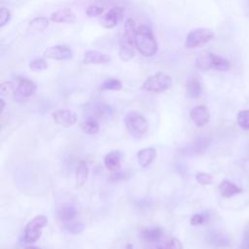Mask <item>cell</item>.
Returning a JSON list of instances; mask_svg holds the SVG:
<instances>
[{
	"label": "cell",
	"instance_id": "obj_1",
	"mask_svg": "<svg viewBox=\"0 0 249 249\" xmlns=\"http://www.w3.org/2000/svg\"><path fill=\"white\" fill-rule=\"evenodd\" d=\"M124 34L120 40L119 56L123 61H128L135 55V34L137 26L135 21L131 18H127L124 25Z\"/></svg>",
	"mask_w": 249,
	"mask_h": 249
},
{
	"label": "cell",
	"instance_id": "obj_2",
	"mask_svg": "<svg viewBox=\"0 0 249 249\" xmlns=\"http://www.w3.org/2000/svg\"><path fill=\"white\" fill-rule=\"evenodd\" d=\"M134 43L137 51L144 56L150 57L158 53V42L152 29L147 25L137 26Z\"/></svg>",
	"mask_w": 249,
	"mask_h": 249
},
{
	"label": "cell",
	"instance_id": "obj_3",
	"mask_svg": "<svg viewBox=\"0 0 249 249\" xmlns=\"http://www.w3.org/2000/svg\"><path fill=\"white\" fill-rule=\"evenodd\" d=\"M172 86V79L169 75L163 72L148 76L142 84V89L147 91L160 93L169 89Z\"/></svg>",
	"mask_w": 249,
	"mask_h": 249
},
{
	"label": "cell",
	"instance_id": "obj_4",
	"mask_svg": "<svg viewBox=\"0 0 249 249\" xmlns=\"http://www.w3.org/2000/svg\"><path fill=\"white\" fill-rule=\"evenodd\" d=\"M48 225V218L45 215H37L33 219H31L24 228L23 238L26 243H34L36 242L42 234L43 228Z\"/></svg>",
	"mask_w": 249,
	"mask_h": 249
},
{
	"label": "cell",
	"instance_id": "obj_5",
	"mask_svg": "<svg viewBox=\"0 0 249 249\" xmlns=\"http://www.w3.org/2000/svg\"><path fill=\"white\" fill-rule=\"evenodd\" d=\"M127 131L133 136H141L148 131V122L143 115L136 111L128 112L124 117Z\"/></svg>",
	"mask_w": 249,
	"mask_h": 249
},
{
	"label": "cell",
	"instance_id": "obj_6",
	"mask_svg": "<svg viewBox=\"0 0 249 249\" xmlns=\"http://www.w3.org/2000/svg\"><path fill=\"white\" fill-rule=\"evenodd\" d=\"M215 36L214 32L208 28H195L191 30L184 42V46L188 49H195L209 42Z\"/></svg>",
	"mask_w": 249,
	"mask_h": 249
},
{
	"label": "cell",
	"instance_id": "obj_7",
	"mask_svg": "<svg viewBox=\"0 0 249 249\" xmlns=\"http://www.w3.org/2000/svg\"><path fill=\"white\" fill-rule=\"evenodd\" d=\"M37 91V85L26 78H20L16 84V92L14 94L15 99L19 101L24 98L34 95Z\"/></svg>",
	"mask_w": 249,
	"mask_h": 249
},
{
	"label": "cell",
	"instance_id": "obj_8",
	"mask_svg": "<svg viewBox=\"0 0 249 249\" xmlns=\"http://www.w3.org/2000/svg\"><path fill=\"white\" fill-rule=\"evenodd\" d=\"M124 18V11L120 7H114L101 15L99 18V24L107 29L117 26Z\"/></svg>",
	"mask_w": 249,
	"mask_h": 249
},
{
	"label": "cell",
	"instance_id": "obj_9",
	"mask_svg": "<svg viewBox=\"0 0 249 249\" xmlns=\"http://www.w3.org/2000/svg\"><path fill=\"white\" fill-rule=\"evenodd\" d=\"M44 57L54 60H67L73 57V50L66 45H54L44 52Z\"/></svg>",
	"mask_w": 249,
	"mask_h": 249
},
{
	"label": "cell",
	"instance_id": "obj_10",
	"mask_svg": "<svg viewBox=\"0 0 249 249\" xmlns=\"http://www.w3.org/2000/svg\"><path fill=\"white\" fill-rule=\"evenodd\" d=\"M53 122L61 126H71L76 124L77 116L69 109H58L52 113Z\"/></svg>",
	"mask_w": 249,
	"mask_h": 249
},
{
	"label": "cell",
	"instance_id": "obj_11",
	"mask_svg": "<svg viewBox=\"0 0 249 249\" xmlns=\"http://www.w3.org/2000/svg\"><path fill=\"white\" fill-rule=\"evenodd\" d=\"M190 117L197 127H202L209 122L210 113L205 105H197L191 110Z\"/></svg>",
	"mask_w": 249,
	"mask_h": 249
},
{
	"label": "cell",
	"instance_id": "obj_12",
	"mask_svg": "<svg viewBox=\"0 0 249 249\" xmlns=\"http://www.w3.org/2000/svg\"><path fill=\"white\" fill-rule=\"evenodd\" d=\"M87 112L89 114L88 117L96 118H111L114 115V109L107 104L103 103H93L91 105H87Z\"/></svg>",
	"mask_w": 249,
	"mask_h": 249
},
{
	"label": "cell",
	"instance_id": "obj_13",
	"mask_svg": "<svg viewBox=\"0 0 249 249\" xmlns=\"http://www.w3.org/2000/svg\"><path fill=\"white\" fill-rule=\"evenodd\" d=\"M110 61V55L97 50L87 51L83 57V62L85 64H107Z\"/></svg>",
	"mask_w": 249,
	"mask_h": 249
},
{
	"label": "cell",
	"instance_id": "obj_14",
	"mask_svg": "<svg viewBox=\"0 0 249 249\" xmlns=\"http://www.w3.org/2000/svg\"><path fill=\"white\" fill-rule=\"evenodd\" d=\"M50 19L56 23H73L76 20V15L69 8H61L53 12Z\"/></svg>",
	"mask_w": 249,
	"mask_h": 249
},
{
	"label": "cell",
	"instance_id": "obj_15",
	"mask_svg": "<svg viewBox=\"0 0 249 249\" xmlns=\"http://www.w3.org/2000/svg\"><path fill=\"white\" fill-rule=\"evenodd\" d=\"M206 239L209 244H211L215 247L225 248V247L231 246V240H230L229 236L221 231H210L207 234Z\"/></svg>",
	"mask_w": 249,
	"mask_h": 249
},
{
	"label": "cell",
	"instance_id": "obj_16",
	"mask_svg": "<svg viewBox=\"0 0 249 249\" xmlns=\"http://www.w3.org/2000/svg\"><path fill=\"white\" fill-rule=\"evenodd\" d=\"M157 157V151L153 147L149 148H143L138 151L137 153V160L138 163L141 167H148L156 159Z\"/></svg>",
	"mask_w": 249,
	"mask_h": 249
},
{
	"label": "cell",
	"instance_id": "obj_17",
	"mask_svg": "<svg viewBox=\"0 0 249 249\" xmlns=\"http://www.w3.org/2000/svg\"><path fill=\"white\" fill-rule=\"evenodd\" d=\"M122 154L120 151H112L104 158V165L108 170L117 171L121 168Z\"/></svg>",
	"mask_w": 249,
	"mask_h": 249
},
{
	"label": "cell",
	"instance_id": "obj_18",
	"mask_svg": "<svg viewBox=\"0 0 249 249\" xmlns=\"http://www.w3.org/2000/svg\"><path fill=\"white\" fill-rule=\"evenodd\" d=\"M220 194L225 198H230L242 192V189L229 180H223L219 186Z\"/></svg>",
	"mask_w": 249,
	"mask_h": 249
},
{
	"label": "cell",
	"instance_id": "obj_19",
	"mask_svg": "<svg viewBox=\"0 0 249 249\" xmlns=\"http://www.w3.org/2000/svg\"><path fill=\"white\" fill-rule=\"evenodd\" d=\"M89 166L86 161H81L75 172V187L76 188H82L85 183L87 182L88 176H89Z\"/></svg>",
	"mask_w": 249,
	"mask_h": 249
},
{
	"label": "cell",
	"instance_id": "obj_20",
	"mask_svg": "<svg viewBox=\"0 0 249 249\" xmlns=\"http://www.w3.org/2000/svg\"><path fill=\"white\" fill-rule=\"evenodd\" d=\"M76 214H77V211L75 206L70 203L62 204L57 211V217L62 223H66L74 220L76 217Z\"/></svg>",
	"mask_w": 249,
	"mask_h": 249
},
{
	"label": "cell",
	"instance_id": "obj_21",
	"mask_svg": "<svg viewBox=\"0 0 249 249\" xmlns=\"http://www.w3.org/2000/svg\"><path fill=\"white\" fill-rule=\"evenodd\" d=\"M187 95L191 98H197L201 93V84L197 77H190L186 84Z\"/></svg>",
	"mask_w": 249,
	"mask_h": 249
},
{
	"label": "cell",
	"instance_id": "obj_22",
	"mask_svg": "<svg viewBox=\"0 0 249 249\" xmlns=\"http://www.w3.org/2000/svg\"><path fill=\"white\" fill-rule=\"evenodd\" d=\"M210 53V62H211V69H215L218 71H228L231 68V62L227 58L220 56L218 54Z\"/></svg>",
	"mask_w": 249,
	"mask_h": 249
},
{
	"label": "cell",
	"instance_id": "obj_23",
	"mask_svg": "<svg viewBox=\"0 0 249 249\" xmlns=\"http://www.w3.org/2000/svg\"><path fill=\"white\" fill-rule=\"evenodd\" d=\"M81 129L86 133L89 135H94L98 133L99 131V123L96 121V119L92 117H87L82 123H81Z\"/></svg>",
	"mask_w": 249,
	"mask_h": 249
},
{
	"label": "cell",
	"instance_id": "obj_24",
	"mask_svg": "<svg viewBox=\"0 0 249 249\" xmlns=\"http://www.w3.org/2000/svg\"><path fill=\"white\" fill-rule=\"evenodd\" d=\"M140 234L142 236V238L148 242H156L159 241L162 234L163 231L160 228H147V229H143L140 231Z\"/></svg>",
	"mask_w": 249,
	"mask_h": 249
},
{
	"label": "cell",
	"instance_id": "obj_25",
	"mask_svg": "<svg viewBox=\"0 0 249 249\" xmlns=\"http://www.w3.org/2000/svg\"><path fill=\"white\" fill-rule=\"evenodd\" d=\"M210 142H211V140L208 137L198 138L189 147V151L193 155L201 154V153H203L209 147Z\"/></svg>",
	"mask_w": 249,
	"mask_h": 249
},
{
	"label": "cell",
	"instance_id": "obj_26",
	"mask_svg": "<svg viewBox=\"0 0 249 249\" xmlns=\"http://www.w3.org/2000/svg\"><path fill=\"white\" fill-rule=\"evenodd\" d=\"M122 89V82L116 78H107L99 86L100 90H121Z\"/></svg>",
	"mask_w": 249,
	"mask_h": 249
},
{
	"label": "cell",
	"instance_id": "obj_27",
	"mask_svg": "<svg viewBox=\"0 0 249 249\" xmlns=\"http://www.w3.org/2000/svg\"><path fill=\"white\" fill-rule=\"evenodd\" d=\"M49 26V18L45 17H37L30 20L29 27L35 31H43Z\"/></svg>",
	"mask_w": 249,
	"mask_h": 249
},
{
	"label": "cell",
	"instance_id": "obj_28",
	"mask_svg": "<svg viewBox=\"0 0 249 249\" xmlns=\"http://www.w3.org/2000/svg\"><path fill=\"white\" fill-rule=\"evenodd\" d=\"M196 67L206 71L211 69V62H210V53H200L196 59Z\"/></svg>",
	"mask_w": 249,
	"mask_h": 249
},
{
	"label": "cell",
	"instance_id": "obj_29",
	"mask_svg": "<svg viewBox=\"0 0 249 249\" xmlns=\"http://www.w3.org/2000/svg\"><path fill=\"white\" fill-rule=\"evenodd\" d=\"M63 229L70 233L78 234L84 231V225L79 221L72 220V221L63 223Z\"/></svg>",
	"mask_w": 249,
	"mask_h": 249
},
{
	"label": "cell",
	"instance_id": "obj_30",
	"mask_svg": "<svg viewBox=\"0 0 249 249\" xmlns=\"http://www.w3.org/2000/svg\"><path fill=\"white\" fill-rule=\"evenodd\" d=\"M157 249H183V243L176 237H170Z\"/></svg>",
	"mask_w": 249,
	"mask_h": 249
},
{
	"label": "cell",
	"instance_id": "obj_31",
	"mask_svg": "<svg viewBox=\"0 0 249 249\" xmlns=\"http://www.w3.org/2000/svg\"><path fill=\"white\" fill-rule=\"evenodd\" d=\"M238 125L245 130H249V110H241L237 115Z\"/></svg>",
	"mask_w": 249,
	"mask_h": 249
},
{
	"label": "cell",
	"instance_id": "obj_32",
	"mask_svg": "<svg viewBox=\"0 0 249 249\" xmlns=\"http://www.w3.org/2000/svg\"><path fill=\"white\" fill-rule=\"evenodd\" d=\"M29 68L33 71H42L48 68V63L44 58L37 57L29 62Z\"/></svg>",
	"mask_w": 249,
	"mask_h": 249
},
{
	"label": "cell",
	"instance_id": "obj_33",
	"mask_svg": "<svg viewBox=\"0 0 249 249\" xmlns=\"http://www.w3.org/2000/svg\"><path fill=\"white\" fill-rule=\"evenodd\" d=\"M209 219V215L206 213H196L191 217L190 224L192 226H199L207 223Z\"/></svg>",
	"mask_w": 249,
	"mask_h": 249
},
{
	"label": "cell",
	"instance_id": "obj_34",
	"mask_svg": "<svg viewBox=\"0 0 249 249\" xmlns=\"http://www.w3.org/2000/svg\"><path fill=\"white\" fill-rule=\"evenodd\" d=\"M104 12V8L98 5H90L87 8L86 14L89 18H93V17H98L102 15Z\"/></svg>",
	"mask_w": 249,
	"mask_h": 249
},
{
	"label": "cell",
	"instance_id": "obj_35",
	"mask_svg": "<svg viewBox=\"0 0 249 249\" xmlns=\"http://www.w3.org/2000/svg\"><path fill=\"white\" fill-rule=\"evenodd\" d=\"M196 180L200 185H209L213 182V177L205 172H197L196 174Z\"/></svg>",
	"mask_w": 249,
	"mask_h": 249
},
{
	"label": "cell",
	"instance_id": "obj_36",
	"mask_svg": "<svg viewBox=\"0 0 249 249\" xmlns=\"http://www.w3.org/2000/svg\"><path fill=\"white\" fill-rule=\"evenodd\" d=\"M0 91H1V95H5V94H10V93H13L15 94L16 92V85L13 83V82H5L1 85V89H0Z\"/></svg>",
	"mask_w": 249,
	"mask_h": 249
},
{
	"label": "cell",
	"instance_id": "obj_37",
	"mask_svg": "<svg viewBox=\"0 0 249 249\" xmlns=\"http://www.w3.org/2000/svg\"><path fill=\"white\" fill-rule=\"evenodd\" d=\"M11 19V12L5 8L2 7L0 10V27H4Z\"/></svg>",
	"mask_w": 249,
	"mask_h": 249
},
{
	"label": "cell",
	"instance_id": "obj_38",
	"mask_svg": "<svg viewBox=\"0 0 249 249\" xmlns=\"http://www.w3.org/2000/svg\"><path fill=\"white\" fill-rule=\"evenodd\" d=\"M129 176H130V174H129L128 172L118 171V172H116V173H113V174L108 178V180H109L110 182L116 183V182H120V181L126 180Z\"/></svg>",
	"mask_w": 249,
	"mask_h": 249
},
{
	"label": "cell",
	"instance_id": "obj_39",
	"mask_svg": "<svg viewBox=\"0 0 249 249\" xmlns=\"http://www.w3.org/2000/svg\"><path fill=\"white\" fill-rule=\"evenodd\" d=\"M241 247L243 249H249V231H247L244 233L243 239H242V243H241Z\"/></svg>",
	"mask_w": 249,
	"mask_h": 249
},
{
	"label": "cell",
	"instance_id": "obj_40",
	"mask_svg": "<svg viewBox=\"0 0 249 249\" xmlns=\"http://www.w3.org/2000/svg\"><path fill=\"white\" fill-rule=\"evenodd\" d=\"M0 103H1V110H2V112H4V110H5V106H6V103H5V101H4V99H3V98H1V99H0Z\"/></svg>",
	"mask_w": 249,
	"mask_h": 249
},
{
	"label": "cell",
	"instance_id": "obj_41",
	"mask_svg": "<svg viewBox=\"0 0 249 249\" xmlns=\"http://www.w3.org/2000/svg\"><path fill=\"white\" fill-rule=\"evenodd\" d=\"M246 17L249 18V0H246Z\"/></svg>",
	"mask_w": 249,
	"mask_h": 249
},
{
	"label": "cell",
	"instance_id": "obj_42",
	"mask_svg": "<svg viewBox=\"0 0 249 249\" xmlns=\"http://www.w3.org/2000/svg\"><path fill=\"white\" fill-rule=\"evenodd\" d=\"M124 249H133V245L131 243H127Z\"/></svg>",
	"mask_w": 249,
	"mask_h": 249
},
{
	"label": "cell",
	"instance_id": "obj_43",
	"mask_svg": "<svg viewBox=\"0 0 249 249\" xmlns=\"http://www.w3.org/2000/svg\"><path fill=\"white\" fill-rule=\"evenodd\" d=\"M25 249H39V248H37V247H34V246H27Z\"/></svg>",
	"mask_w": 249,
	"mask_h": 249
}]
</instances>
